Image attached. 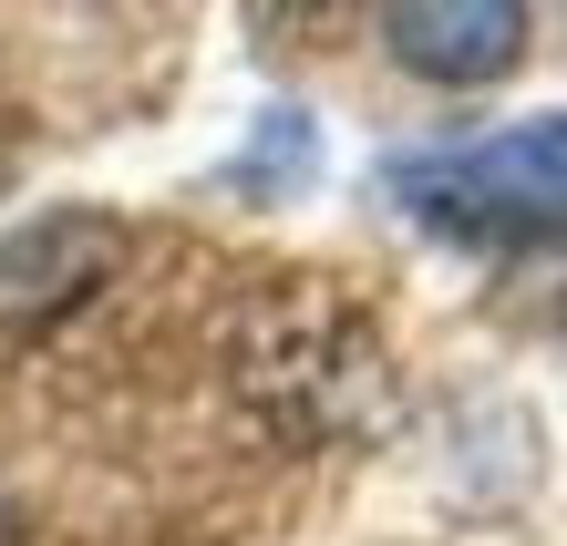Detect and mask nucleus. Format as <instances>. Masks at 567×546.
Masks as SVG:
<instances>
[{"instance_id": "obj_1", "label": "nucleus", "mask_w": 567, "mask_h": 546, "mask_svg": "<svg viewBox=\"0 0 567 546\" xmlns=\"http://www.w3.org/2000/svg\"><path fill=\"white\" fill-rule=\"evenodd\" d=\"M238 392L289 443H330L382 402V340L330 289H269L238 320Z\"/></svg>"}, {"instance_id": "obj_2", "label": "nucleus", "mask_w": 567, "mask_h": 546, "mask_svg": "<svg viewBox=\"0 0 567 546\" xmlns=\"http://www.w3.org/2000/svg\"><path fill=\"white\" fill-rule=\"evenodd\" d=\"M403 217L464 248H526V237H567V114H537L516 134H485L464 155L392 165Z\"/></svg>"}, {"instance_id": "obj_3", "label": "nucleus", "mask_w": 567, "mask_h": 546, "mask_svg": "<svg viewBox=\"0 0 567 546\" xmlns=\"http://www.w3.org/2000/svg\"><path fill=\"white\" fill-rule=\"evenodd\" d=\"M114 258H124V227L83 217V207H52V217L11 227L0 237V330L11 340L52 330L62 310H83V299L114 279Z\"/></svg>"}, {"instance_id": "obj_4", "label": "nucleus", "mask_w": 567, "mask_h": 546, "mask_svg": "<svg viewBox=\"0 0 567 546\" xmlns=\"http://www.w3.org/2000/svg\"><path fill=\"white\" fill-rule=\"evenodd\" d=\"M382 52L403 62V73L444 83V93H475L495 73H516L526 11L516 0H392L382 11Z\"/></svg>"}, {"instance_id": "obj_5", "label": "nucleus", "mask_w": 567, "mask_h": 546, "mask_svg": "<svg viewBox=\"0 0 567 546\" xmlns=\"http://www.w3.org/2000/svg\"><path fill=\"white\" fill-rule=\"evenodd\" d=\"M310 165H320V134L299 104H269L248 134V155L227 165V186H258V196H289V186H310Z\"/></svg>"}, {"instance_id": "obj_6", "label": "nucleus", "mask_w": 567, "mask_h": 546, "mask_svg": "<svg viewBox=\"0 0 567 546\" xmlns=\"http://www.w3.org/2000/svg\"><path fill=\"white\" fill-rule=\"evenodd\" d=\"M21 536V505H11V485H0V546H11Z\"/></svg>"}]
</instances>
